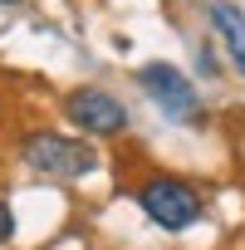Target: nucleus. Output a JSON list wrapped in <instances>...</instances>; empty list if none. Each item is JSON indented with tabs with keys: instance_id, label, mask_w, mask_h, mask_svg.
<instances>
[{
	"instance_id": "nucleus-1",
	"label": "nucleus",
	"mask_w": 245,
	"mask_h": 250,
	"mask_svg": "<svg viewBox=\"0 0 245 250\" xmlns=\"http://www.w3.org/2000/svg\"><path fill=\"white\" fill-rule=\"evenodd\" d=\"M20 162L35 167V172H44V177L79 182V177H88V172L98 167V152H93V143H83V138H64V133L40 128V133H30V138L20 143Z\"/></svg>"
},
{
	"instance_id": "nucleus-3",
	"label": "nucleus",
	"mask_w": 245,
	"mask_h": 250,
	"mask_svg": "<svg viewBox=\"0 0 245 250\" xmlns=\"http://www.w3.org/2000/svg\"><path fill=\"white\" fill-rule=\"evenodd\" d=\"M138 83H143V93H147V98H152L172 123H201V118H206L196 83H191L177 64L152 59V64H143V69H138Z\"/></svg>"
},
{
	"instance_id": "nucleus-2",
	"label": "nucleus",
	"mask_w": 245,
	"mask_h": 250,
	"mask_svg": "<svg viewBox=\"0 0 245 250\" xmlns=\"http://www.w3.org/2000/svg\"><path fill=\"white\" fill-rule=\"evenodd\" d=\"M138 206L162 230H186V226L201 221V191L182 177H147L138 187Z\"/></svg>"
},
{
	"instance_id": "nucleus-4",
	"label": "nucleus",
	"mask_w": 245,
	"mask_h": 250,
	"mask_svg": "<svg viewBox=\"0 0 245 250\" xmlns=\"http://www.w3.org/2000/svg\"><path fill=\"white\" fill-rule=\"evenodd\" d=\"M64 118L88 138H118L128 133V108H122L118 93L98 88V83H79L64 93Z\"/></svg>"
},
{
	"instance_id": "nucleus-5",
	"label": "nucleus",
	"mask_w": 245,
	"mask_h": 250,
	"mask_svg": "<svg viewBox=\"0 0 245 250\" xmlns=\"http://www.w3.org/2000/svg\"><path fill=\"white\" fill-rule=\"evenodd\" d=\"M211 25H216L230 64L245 74V10L235 5V0H211Z\"/></svg>"
},
{
	"instance_id": "nucleus-7",
	"label": "nucleus",
	"mask_w": 245,
	"mask_h": 250,
	"mask_svg": "<svg viewBox=\"0 0 245 250\" xmlns=\"http://www.w3.org/2000/svg\"><path fill=\"white\" fill-rule=\"evenodd\" d=\"M0 5H20V0H0Z\"/></svg>"
},
{
	"instance_id": "nucleus-6",
	"label": "nucleus",
	"mask_w": 245,
	"mask_h": 250,
	"mask_svg": "<svg viewBox=\"0 0 245 250\" xmlns=\"http://www.w3.org/2000/svg\"><path fill=\"white\" fill-rule=\"evenodd\" d=\"M10 235H15V216H10V206H5V201H0V245H5Z\"/></svg>"
}]
</instances>
